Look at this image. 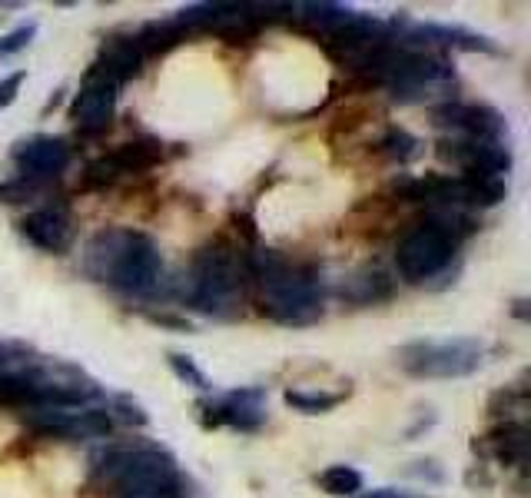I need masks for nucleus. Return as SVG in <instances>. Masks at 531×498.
I'll use <instances>...</instances> for the list:
<instances>
[{
    "label": "nucleus",
    "mask_w": 531,
    "mask_h": 498,
    "mask_svg": "<svg viewBox=\"0 0 531 498\" xmlns=\"http://www.w3.org/2000/svg\"><path fill=\"white\" fill-rule=\"evenodd\" d=\"M87 273L127 296H153L163 279V259L150 236L103 230L87 246Z\"/></svg>",
    "instance_id": "nucleus-1"
},
{
    "label": "nucleus",
    "mask_w": 531,
    "mask_h": 498,
    "mask_svg": "<svg viewBox=\"0 0 531 498\" xmlns=\"http://www.w3.org/2000/svg\"><path fill=\"white\" fill-rule=\"evenodd\" d=\"M93 479L120 498H143L180 485V472L173 455L156 445H123L93 459Z\"/></svg>",
    "instance_id": "nucleus-2"
},
{
    "label": "nucleus",
    "mask_w": 531,
    "mask_h": 498,
    "mask_svg": "<svg viewBox=\"0 0 531 498\" xmlns=\"http://www.w3.org/2000/svg\"><path fill=\"white\" fill-rule=\"evenodd\" d=\"M243 296V279H239V259L226 243H210L200 249L193 263L190 289L183 299L206 316H229L236 309V299Z\"/></svg>",
    "instance_id": "nucleus-3"
},
{
    "label": "nucleus",
    "mask_w": 531,
    "mask_h": 498,
    "mask_svg": "<svg viewBox=\"0 0 531 498\" xmlns=\"http://www.w3.org/2000/svg\"><path fill=\"white\" fill-rule=\"evenodd\" d=\"M263 313L283 326H309L322 319V283L316 266L289 263L273 283H266Z\"/></svg>",
    "instance_id": "nucleus-4"
},
{
    "label": "nucleus",
    "mask_w": 531,
    "mask_h": 498,
    "mask_svg": "<svg viewBox=\"0 0 531 498\" xmlns=\"http://www.w3.org/2000/svg\"><path fill=\"white\" fill-rule=\"evenodd\" d=\"M402 369L415 379H462L482 366V342H409L399 352Z\"/></svg>",
    "instance_id": "nucleus-5"
},
{
    "label": "nucleus",
    "mask_w": 531,
    "mask_h": 498,
    "mask_svg": "<svg viewBox=\"0 0 531 498\" xmlns=\"http://www.w3.org/2000/svg\"><path fill=\"white\" fill-rule=\"evenodd\" d=\"M455 253V236L439 226L435 220L415 226V230L399 243V253H395V266H399L402 279L409 283H422V279L439 276L445 266L452 263Z\"/></svg>",
    "instance_id": "nucleus-6"
},
{
    "label": "nucleus",
    "mask_w": 531,
    "mask_h": 498,
    "mask_svg": "<svg viewBox=\"0 0 531 498\" xmlns=\"http://www.w3.org/2000/svg\"><path fill=\"white\" fill-rule=\"evenodd\" d=\"M30 432L44 435V439H103L113 429V415L103 409H30L24 415Z\"/></svg>",
    "instance_id": "nucleus-7"
},
{
    "label": "nucleus",
    "mask_w": 531,
    "mask_h": 498,
    "mask_svg": "<svg viewBox=\"0 0 531 498\" xmlns=\"http://www.w3.org/2000/svg\"><path fill=\"white\" fill-rule=\"evenodd\" d=\"M435 123L452 127L465 140L482 143H505L508 133L502 113L492 107H475V103H442V107H435Z\"/></svg>",
    "instance_id": "nucleus-8"
},
{
    "label": "nucleus",
    "mask_w": 531,
    "mask_h": 498,
    "mask_svg": "<svg viewBox=\"0 0 531 498\" xmlns=\"http://www.w3.org/2000/svg\"><path fill=\"white\" fill-rule=\"evenodd\" d=\"M113 110H117V83L93 70L70 107V120L77 123L80 133H103L110 127Z\"/></svg>",
    "instance_id": "nucleus-9"
},
{
    "label": "nucleus",
    "mask_w": 531,
    "mask_h": 498,
    "mask_svg": "<svg viewBox=\"0 0 531 498\" xmlns=\"http://www.w3.org/2000/svg\"><path fill=\"white\" fill-rule=\"evenodd\" d=\"M263 399H266L263 389H236L220 402H203L200 406L206 412L203 425H233L239 432H253L266 419Z\"/></svg>",
    "instance_id": "nucleus-10"
},
{
    "label": "nucleus",
    "mask_w": 531,
    "mask_h": 498,
    "mask_svg": "<svg viewBox=\"0 0 531 498\" xmlns=\"http://www.w3.org/2000/svg\"><path fill=\"white\" fill-rule=\"evenodd\" d=\"M14 163L24 180H50V176H60L70 166V147L60 137H34L17 143Z\"/></svg>",
    "instance_id": "nucleus-11"
},
{
    "label": "nucleus",
    "mask_w": 531,
    "mask_h": 498,
    "mask_svg": "<svg viewBox=\"0 0 531 498\" xmlns=\"http://www.w3.org/2000/svg\"><path fill=\"white\" fill-rule=\"evenodd\" d=\"M20 233H24L37 249H44V253H64L70 246V236H74L64 206H44V210L27 213L24 220H20Z\"/></svg>",
    "instance_id": "nucleus-12"
},
{
    "label": "nucleus",
    "mask_w": 531,
    "mask_h": 498,
    "mask_svg": "<svg viewBox=\"0 0 531 498\" xmlns=\"http://www.w3.org/2000/svg\"><path fill=\"white\" fill-rule=\"evenodd\" d=\"M143 70V54L137 47V40H127V37H110L107 44H103V57L97 64V74H103L107 80H113L120 87L123 80L137 77Z\"/></svg>",
    "instance_id": "nucleus-13"
},
{
    "label": "nucleus",
    "mask_w": 531,
    "mask_h": 498,
    "mask_svg": "<svg viewBox=\"0 0 531 498\" xmlns=\"http://www.w3.org/2000/svg\"><path fill=\"white\" fill-rule=\"evenodd\" d=\"M409 44H439V47H458V50H485V54H498V47L482 34L462 27H439V24H425L415 27L409 37Z\"/></svg>",
    "instance_id": "nucleus-14"
},
{
    "label": "nucleus",
    "mask_w": 531,
    "mask_h": 498,
    "mask_svg": "<svg viewBox=\"0 0 531 498\" xmlns=\"http://www.w3.org/2000/svg\"><path fill=\"white\" fill-rule=\"evenodd\" d=\"M339 296L346 299V303H359V306L379 303V299L392 296V279L379 273V269H362V273H356L339 289Z\"/></svg>",
    "instance_id": "nucleus-15"
},
{
    "label": "nucleus",
    "mask_w": 531,
    "mask_h": 498,
    "mask_svg": "<svg viewBox=\"0 0 531 498\" xmlns=\"http://www.w3.org/2000/svg\"><path fill=\"white\" fill-rule=\"evenodd\" d=\"M488 445L505 465H525V449H528V429L522 422H505L498 429L488 432Z\"/></svg>",
    "instance_id": "nucleus-16"
},
{
    "label": "nucleus",
    "mask_w": 531,
    "mask_h": 498,
    "mask_svg": "<svg viewBox=\"0 0 531 498\" xmlns=\"http://www.w3.org/2000/svg\"><path fill=\"white\" fill-rule=\"evenodd\" d=\"M160 143L156 140H133V143H123L120 150L110 153L113 166H117V173H140L147 170V166H153L156 160H160Z\"/></svg>",
    "instance_id": "nucleus-17"
},
{
    "label": "nucleus",
    "mask_w": 531,
    "mask_h": 498,
    "mask_svg": "<svg viewBox=\"0 0 531 498\" xmlns=\"http://www.w3.org/2000/svg\"><path fill=\"white\" fill-rule=\"evenodd\" d=\"M183 37H186V30L176 24V20H163V24H147L133 40H137L140 54H166V50L180 44Z\"/></svg>",
    "instance_id": "nucleus-18"
},
{
    "label": "nucleus",
    "mask_w": 531,
    "mask_h": 498,
    "mask_svg": "<svg viewBox=\"0 0 531 498\" xmlns=\"http://www.w3.org/2000/svg\"><path fill=\"white\" fill-rule=\"evenodd\" d=\"M465 193L468 206H495L508 196L505 176H485V173H465Z\"/></svg>",
    "instance_id": "nucleus-19"
},
{
    "label": "nucleus",
    "mask_w": 531,
    "mask_h": 498,
    "mask_svg": "<svg viewBox=\"0 0 531 498\" xmlns=\"http://www.w3.org/2000/svg\"><path fill=\"white\" fill-rule=\"evenodd\" d=\"M319 485L326 495L349 498V495H356L362 489V475L352 469V465H329V469L319 475Z\"/></svg>",
    "instance_id": "nucleus-20"
},
{
    "label": "nucleus",
    "mask_w": 531,
    "mask_h": 498,
    "mask_svg": "<svg viewBox=\"0 0 531 498\" xmlns=\"http://www.w3.org/2000/svg\"><path fill=\"white\" fill-rule=\"evenodd\" d=\"M379 147H382L385 157L395 160V163H409V160H415L422 153V143L415 140L412 133H405V130H389Z\"/></svg>",
    "instance_id": "nucleus-21"
},
{
    "label": "nucleus",
    "mask_w": 531,
    "mask_h": 498,
    "mask_svg": "<svg viewBox=\"0 0 531 498\" xmlns=\"http://www.w3.org/2000/svg\"><path fill=\"white\" fill-rule=\"evenodd\" d=\"M283 399H286V406H293V409L306 412V415L329 412L342 402V396H326V392H293V389H289Z\"/></svg>",
    "instance_id": "nucleus-22"
},
{
    "label": "nucleus",
    "mask_w": 531,
    "mask_h": 498,
    "mask_svg": "<svg viewBox=\"0 0 531 498\" xmlns=\"http://www.w3.org/2000/svg\"><path fill=\"white\" fill-rule=\"evenodd\" d=\"M166 362H170V369L176 372V379H183L186 386H196V389H210V379H206V372L196 366V362L190 356H180V352H170L166 356Z\"/></svg>",
    "instance_id": "nucleus-23"
},
{
    "label": "nucleus",
    "mask_w": 531,
    "mask_h": 498,
    "mask_svg": "<svg viewBox=\"0 0 531 498\" xmlns=\"http://www.w3.org/2000/svg\"><path fill=\"white\" fill-rule=\"evenodd\" d=\"M34 34H37V24H24V27H17V30H10L7 37H0V57H14V54H20L24 47H30Z\"/></svg>",
    "instance_id": "nucleus-24"
},
{
    "label": "nucleus",
    "mask_w": 531,
    "mask_h": 498,
    "mask_svg": "<svg viewBox=\"0 0 531 498\" xmlns=\"http://www.w3.org/2000/svg\"><path fill=\"white\" fill-rule=\"evenodd\" d=\"M34 193H37V183L34 180H24V176H20V180H14V183L0 186V200H4V203H24L27 196H34Z\"/></svg>",
    "instance_id": "nucleus-25"
},
{
    "label": "nucleus",
    "mask_w": 531,
    "mask_h": 498,
    "mask_svg": "<svg viewBox=\"0 0 531 498\" xmlns=\"http://www.w3.org/2000/svg\"><path fill=\"white\" fill-rule=\"evenodd\" d=\"M113 412L120 415L127 425H147V412H143L137 402H133L130 396H120V399H113Z\"/></svg>",
    "instance_id": "nucleus-26"
},
{
    "label": "nucleus",
    "mask_w": 531,
    "mask_h": 498,
    "mask_svg": "<svg viewBox=\"0 0 531 498\" xmlns=\"http://www.w3.org/2000/svg\"><path fill=\"white\" fill-rule=\"evenodd\" d=\"M24 80H27L24 70H17V74H10V77L0 80V110H7L10 103L17 100V93H20V87H24Z\"/></svg>",
    "instance_id": "nucleus-27"
},
{
    "label": "nucleus",
    "mask_w": 531,
    "mask_h": 498,
    "mask_svg": "<svg viewBox=\"0 0 531 498\" xmlns=\"http://www.w3.org/2000/svg\"><path fill=\"white\" fill-rule=\"evenodd\" d=\"M150 323H156V326H166V329H176V332H190L193 326L186 323V319H176V316H150Z\"/></svg>",
    "instance_id": "nucleus-28"
},
{
    "label": "nucleus",
    "mask_w": 531,
    "mask_h": 498,
    "mask_svg": "<svg viewBox=\"0 0 531 498\" xmlns=\"http://www.w3.org/2000/svg\"><path fill=\"white\" fill-rule=\"evenodd\" d=\"M366 498H425V495H412V492H395V489H379V492H372Z\"/></svg>",
    "instance_id": "nucleus-29"
},
{
    "label": "nucleus",
    "mask_w": 531,
    "mask_h": 498,
    "mask_svg": "<svg viewBox=\"0 0 531 498\" xmlns=\"http://www.w3.org/2000/svg\"><path fill=\"white\" fill-rule=\"evenodd\" d=\"M143 498H183V492H180V485H173V489H160V492H150Z\"/></svg>",
    "instance_id": "nucleus-30"
}]
</instances>
